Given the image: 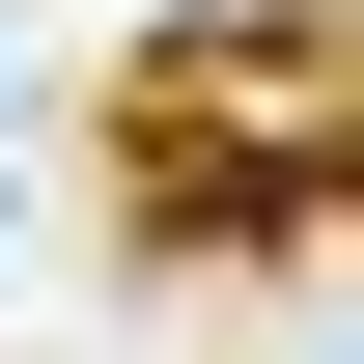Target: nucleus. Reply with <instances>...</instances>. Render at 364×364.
Returning a JSON list of instances; mask_svg holds the SVG:
<instances>
[{
	"label": "nucleus",
	"instance_id": "f257e3e1",
	"mask_svg": "<svg viewBox=\"0 0 364 364\" xmlns=\"http://www.w3.org/2000/svg\"><path fill=\"white\" fill-rule=\"evenodd\" d=\"M85 196H112L140 280L336 252V196H364V56H336V0H168V28L85 85Z\"/></svg>",
	"mask_w": 364,
	"mask_h": 364
}]
</instances>
